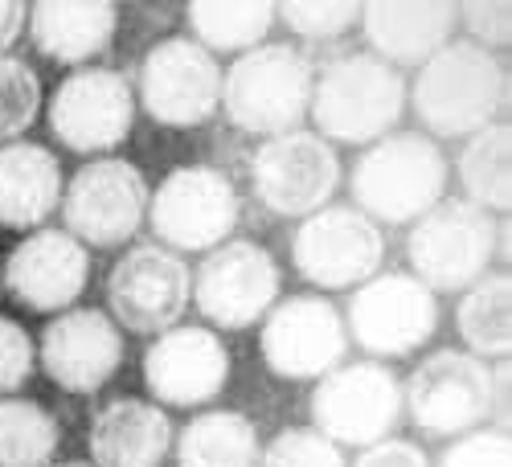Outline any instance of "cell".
<instances>
[{
  "label": "cell",
  "instance_id": "cell-1",
  "mask_svg": "<svg viewBox=\"0 0 512 467\" xmlns=\"http://www.w3.org/2000/svg\"><path fill=\"white\" fill-rule=\"evenodd\" d=\"M410 107L422 123V136H431L435 144L467 140L496 123V115L508 107V70L476 41H447L418 66Z\"/></svg>",
  "mask_w": 512,
  "mask_h": 467
},
{
  "label": "cell",
  "instance_id": "cell-2",
  "mask_svg": "<svg viewBox=\"0 0 512 467\" xmlns=\"http://www.w3.org/2000/svg\"><path fill=\"white\" fill-rule=\"evenodd\" d=\"M308 111L320 140L369 148L398 132V119L406 115V78L369 50L336 54L316 70Z\"/></svg>",
  "mask_w": 512,
  "mask_h": 467
},
{
  "label": "cell",
  "instance_id": "cell-3",
  "mask_svg": "<svg viewBox=\"0 0 512 467\" xmlns=\"http://www.w3.org/2000/svg\"><path fill=\"white\" fill-rule=\"evenodd\" d=\"M447 177L451 164L431 136L390 132L357 156L349 173V193L369 222L406 226L443 201Z\"/></svg>",
  "mask_w": 512,
  "mask_h": 467
},
{
  "label": "cell",
  "instance_id": "cell-4",
  "mask_svg": "<svg viewBox=\"0 0 512 467\" xmlns=\"http://www.w3.org/2000/svg\"><path fill=\"white\" fill-rule=\"evenodd\" d=\"M316 62L291 41H263L230 62L222 74V111L246 136L295 132L312 107Z\"/></svg>",
  "mask_w": 512,
  "mask_h": 467
},
{
  "label": "cell",
  "instance_id": "cell-5",
  "mask_svg": "<svg viewBox=\"0 0 512 467\" xmlns=\"http://www.w3.org/2000/svg\"><path fill=\"white\" fill-rule=\"evenodd\" d=\"M496 234L500 222L488 209L463 197H443L418 222H410L406 234L410 275L439 295L467 291L496 263Z\"/></svg>",
  "mask_w": 512,
  "mask_h": 467
},
{
  "label": "cell",
  "instance_id": "cell-6",
  "mask_svg": "<svg viewBox=\"0 0 512 467\" xmlns=\"http://www.w3.org/2000/svg\"><path fill=\"white\" fill-rule=\"evenodd\" d=\"M242 218V197L230 173L213 164H177L148 197V222L160 246L177 254H209L230 242Z\"/></svg>",
  "mask_w": 512,
  "mask_h": 467
},
{
  "label": "cell",
  "instance_id": "cell-7",
  "mask_svg": "<svg viewBox=\"0 0 512 467\" xmlns=\"http://www.w3.org/2000/svg\"><path fill=\"white\" fill-rule=\"evenodd\" d=\"M402 414L426 439H459L492 418V365L467 349L426 353L402 386Z\"/></svg>",
  "mask_w": 512,
  "mask_h": 467
},
{
  "label": "cell",
  "instance_id": "cell-8",
  "mask_svg": "<svg viewBox=\"0 0 512 467\" xmlns=\"http://www.w3.org/2000/svg\"><path fill=\"white\" fill-rule=\"evenodd\" d=\"M312 427L345 447H373L402 422V377L386 361H349L324 373L312 390Z\"/></svg>",
  "mask_w": 512,
  "mask_h": 467
},
{
  "label": "cell",
  "instance_id": "cell-9",
  "mask_svg": "<svg viewBox=\"0 0 512 467\" xmlns=\"http://www.w3.org/2000/svg\"><path fill=\"white\" fill-rule=\"evenodd\" d=\"M345 328L349 341L369 353V361L410 357L439 332V300L410 271H377L353 287Z\"/></svg>",
  "mask_w": 512,
  "mask_h": 467
},
{
  "label": "cell",
  "instance_id": "cell-10",
  "mask_svg": "<svg viewBox=\"0 0 512 467\" xmlns=\"http://www.w3.org/2000/svg\"><path fill=\"white\" fill-rule=\"evenodd\" d=\"M148 181L123 156H95L78 168L62 189V222L66 234L82 246L111 250L132 242L148 218Z\"/></svg>",
  "mask_w": 512,
  "mask_h": 467
},
{
  "label": "cell",
  "instance_id": "cell-11",
  "mask_svg": "<svg viewBox=\"0 0 512 467\" xmlns=\"http://www.w3.org/2000/svg\"><path fill=\"white\" fill-rule=\"evenodd\" d=\"M250 189L275 218H308L332 205L340 189V156L308 127L271 136L250 156Z\"/></svg>",
  "mask_w": 512,
  "mask_h": 467
},
{
  "label": "cell",
  "instance_id": "cell-12",
  "mask_svg": "<svg viewBox=\"0 0 512 467\" xmlns=\"http://www.w3.org/2000/svg\"><path fill=\"white\" fill-rule=\"evenodd\" d=\"M46 119L54 140L74 156H103L132 136L136 87L123 70L78 66L54 87Z\"/></svg>",
  "mask_w": 512,
  "mask_h": 467
},
{
  "label": "cell",
  "instance_id": "cell-13",
  "mask_svg": "<svg viewBox=\"0 0 512 467\" xmlns=\"http://www.w3.org/2000/svg\"><path fill=\"white\" fill-rule=\"evenodd\" d=\"M107 316L140 336L177 328L193 300V271L177 250L160 242L127 246L107 275Z\"/></svg>",
  "mask_w": 512,
  "mask_h": 467
},
{
  "label": "cell",
  "instance_id": "cell-14",
  "mask_svg": "<svg viewBox=\"0 0 512 467\" xmlns=\"http://www.w3.org/2000/svg\"><path fill=\"white\" fill-rule=\"evenodd\" d=\"M259 353L279 381H320L336 365H345L349 353L345 316H340V308L328 295L316 291L275 300V308L263 316Z\"/></svg>",
  "mask_w": 512,
  "mask_h": 467
},
{
  "label": "cell",
  "instance_id": "cell-15",
  "mask_svg": "<svg viewBox=\"0 0 512 467\" xmlns=\"http://www.w3.org/2000/svg\"><path fill=\"white\" fill-rule=\"evenodd\" d=\"M291 263L320 291H349L386 263V234L357 205H324L291 234Z\"/></svg>",
  "mask_w": 512,
  "mask_h": 467
},
{
  "label": "cell",
  "instance_id": "cell-16",
  "mask_svg": "<svg viewBox=\"0 0 512 467\" xmlns=\"http://www.w3.org/2000/svg\"><path fill=\"white\" fill-rule=\"evenodd\" d=\"M279 287L283 271L275 254L250 238H230L213 246L193 271V304L213 328L242 332L275 308Z\"/></svg>",
  "mask_w": 512,
  "mask_h": 467
},
{
  "label": "cell",
  "instance_id": "cell-17",
  "mask_svg": "<svg viewBox=\"0 0 512 467\" xmlns=\"http://www.w3.org/2000/svg\"><path fill=\"white\" fill-rule=\"evenodd\" d=\"M140 103L144 115L160 127L209 123L222 107V66L193 37H160L140 62Z\"/></svg>",
  "mask_w": 512,
  "mask_h": 467
},
{
  "label": "cell",
  "instance_id": "cell-18",
  "mask_svg": "<svg viewBox=\"0 0 512 467\" xmlns=\"http://www.w3.org/2000/svg\"><path fill=\"white\" fill-rule=\"evenodd\" d=\"M127 357L123 328L103 308H66L37 336V361L66 394H99Z\"/></svg>",
  "mask_w": 512,
  "mask_h": 467
},
{
  "label": "cell",
  "instance_id": "cell-19",
  "mask_svg": "<svg viewBox=\"0 0 512 467\" xmlns=\"http://www.w3.org/2000/svg\"><path fill=\"white\" fill-rule=\"evenodd\" d=\"M230 381V349L201 324H177L160 332L144 353V386L156 406L197 410L209 406Z\"/></svg>",
  "mask_w": 512,
  "mask_h": 467
},
{
  "label": "cell",
  "instance_id": "cell-20",
  "mask_svg": "<svg viewBox=\"0 0 512 467\" xmlns=\"http://www.w3.org/2000/svg\"><path fill=\"white\" fill-rule=\"evenodd\" d=\"M0 279L5 291L29 312H66L78 304V295L87 291L91 279V250L66 230L41 226L25 234L13 254L0 263Z\"/></svg>",
  "mask_w": 512,
  "mask_h": 467
},
{
  "label": "cell",
  "instance_id": "cell-21",
  "mask_svg": "<svg viewBox=\"0 0 512 467\" xmlns=\"http://www.w3.org/2000/svg\"><path fill=\"white\" fill-rule=\"evenodd\" d=\"M361 29L369 54L386 66H422L447 41H455L459 5H447V0H373V5H361Z\"/></svg>",
  "mask_w": 512,
  "mask_h": 467
},
{
  "label": "cell",
  "instance_id": "cell-22",
  "mask_svg": "<svg viewBox=\"0 0 512 467\" xmlns=\"http://www.w3.org/2000/svg\"><path fill=\"white\" fill-rule=\"evenodd\" d=\"M177 427L164 406L144 402L136 394L111 398L91 418V459L95 467H160L173 451Z\"/></svg>",
  "mask_w": 512,
  "mask_h": 467
},
{
  "label": "cell",
  "instance_id": "cell-23",
  "mask_svg": "<svg viewBox=\"0 0 512 467\" xmlns=\"http://www.w3.org/2000/svg\"><path fill=\"white\" fill-rule=\"evenodd\" d=\"M62 164L46 144L13 140L0 148V230H41L62 205Z\"/></svg>",
  "mask_w": 512,
  "mask_h": 467
},
{
  "label": "cell",
  "instance_id": "cell-24",
  "mask_svg": "<svg viewBox=\"0 0 512 467\" xmlns=\"http://www.w3.org/2000/svg\"><path fill=\"white\" fill-rule=\"evenodd\" d=\"M25 29L41 58L78 70L115 41L119 9L103 0H41V5H29Z\"/></svg>",
  "mask_w": 512,
  "mask_h": 467
},
{
  "label": "cell",
  "instance_id": "cell-25",
  "mask_svg": "<svg viewBox=\"0 0 512 467\" xmlns=\"http://www.w3.org/2000/svg\"><path fill=\"white\" fill-rule=\"evenodd\" d=\"M177 467H259V427L242 410H201L173 439Z\"/></svg>",
  "mask_w": 512,
  "mask_h": 467
},
{
  "label": "cell",
  "instance_id": "cell-26",
  "mask_svg": "<svg viewBox=\"0 0 512 467\" xmlns=\"http://www.w3.org/2000/svg\"><path fill=\"white\" fill-rule=\"evenodd\" d=\"M463 185V201H472L488 214H508L512 205V127L508 119L488 123L484 132L467 136L455 160Z\"/></svg>",
  "mask_w": 512,
  "mask_h": 467
},
{
  "label": "cell",
  "instance_id": "cell-27",
  "mask_svg": "<svg viewBox=\"0 0 512 467\" xmlns=\"http://www.w3.org/2000/svg\"><path fill=\"white\" fill-rule=\"evenodd\" d=\"M455 328L467 353L488 361L508 357L512 349V279L508 271H488L463 291L455 308Z\"/></svg>",
  "mask_w": 512,
  "mask_h": 467
},
{
  "label": "cell",
  "instance_id": "cell-28",
  "mask_svg": "<svg viewBox=\"0 0 512 467\" xmlns=\"http://www.w3.org/2000/svg\"><path fill=\"white\" fill-rule=\"evenodd\" d=\"M185 17L201 50L246 54L267 41L275 25V5H267V0H193Z\"/></svg>",
  "mask_w": 512,
  "mask_h": 467
},
{
  "label": "cell",
  "instance_id": "cell-29",
  "mask_svg": "<svg viewBox=\"0 0 512 467\" xmlns=\"http://www.w3.org/2000/svg\"><path fill=\"white\" fill-rule=\"evenodd\" d=\"M62 451V422L37 398H0V467H50Z\"/></svg>",
  "mask_w": 512,
  "mask_h": 467
},
{
  "label": "cell",
  "instance_id": "cell-30",
  "mask_svg": "<svg viewBox=\"0 0 512 467\" xmlns=\"http://www.w3.org/2000/svg\"><path fill=\"white\" fill-rule=\"evenodd\" d=\"M41 103H46V91H41L37 70L17 54L0 58V144L25 136L41 115Z\"/></svg>",
  "mask_w": 512,
  "mask_h": 467
},
{
  "label": "cell",
  "instance_id": "cell-31",
  "mask_svg": "<svg viewBox=\"0 0 512 467\" xmlns=\"http://www.w3.org/2000/svg\"><path fill=\"white\" fill-rule=\"evenodd\" d=\"M275 17L295 37L332 41L361 25V5H349V0H287V5H275Z\"/></svg>",
  "mask_w": 512,
  "mask_h": 467
},
{
  "label": "cell",
  "instance_id": "cell-32",
  "mask_svg": "<svg viewBox=\"0 0 512 467\" xmlns=\"http://www.w3.org/2000/svg\"><path fill=\"white\" fill-rule=\"evenodd\" d=\"M259 467H349L345 451L328 443L316 427H283L259 451Z\"/></svg>",
  "mask_w": 512,
  "mask_h": 467
},
{
  "label": "cell",
  "instance_id": "cell-33",
  "mask_svg": "<svg viewBox=\"0 0 512 467\" xmlns=\"http://www.w3.org/2000/svg\"><path fill=\"white\" fill-rule=\"evenodd\" d=\"M37 345L25 324L13 316H0V398H13L25 381L33 377Z\"/></svg>",
  "mask_w": 512,
  "mask_h": 467
},
{
  "label": "cell",
  "instance_id": "cell-34",
  "mask_svg": "<svg viewBox=\"0 0 512 467\" xmlns=\"http://www.w3.org/2000/svg\"><path fill=\"white\" fill-rule=\"evenodd\" d=\"M431 467H512V447H508L504 431L480 427V431H467L455 443H447V451Z\"/></svg>",
  "mask_w": 512,
  "mask_h": 467
},
{
  "label": "cell",
  "instance_id": "cell-35",
  "mask_svg": "<svg viewBox=\"0 0 512 467\" xmlns=\"http://www.w3.org/2000/svg\"><path fill=\"white\" fill-rule=\"evenodd\" d=\"M459 25L467 29V41H476L480 50L496 54L512 37V9L500 0H476V5H459Z\"/></svg>",
  "mask_w": 512,
  "mask_h": 467
},
{
  "label": "cell",
  "instance_id": "cell-36",
  "mask_svg": "<svg viewBox=\"0 0 512 467\" xmlns=\"http://www.w3.org/2000/svg\"><path fill=\"white\" fill-rule=\"evenodd\" d=\"M353 467H431V455H426L418 443L410 439H381L373 447H361Z\"/></svg>",
  "mask_w": 512,
  "mask_h": 467
},
{
  "label": "cell",
  "instance_id": "cell-37",
  "mask_svg": "<svg viewBox=\"0 0 512 467\" xmlns=\"http://www.w3.org/2000/svg\"><path fill=\"white\" fill-rule=\"evenodd\" d=\"M25 21H29V5H21V0H0V58H5V50L17 46V37L25 33Z\"/></svg>",
  "mask_w": 512,
  "mask_h": 467
},
{
  "label": "cell",
  "instance_id": "cell-38",
  "mask_svg": "<svg viewBox=\"0 0 512 467\" xmlns=\"http://www.w3.org/2000/svg\"><path fill=\"white\" fill-rule=\"evenodd\" d=\"M50 467H95V463H87V459H54Z\"/></svg>",
  "mask_w": 512,
  "mask_h": 467
}]
</instances>
